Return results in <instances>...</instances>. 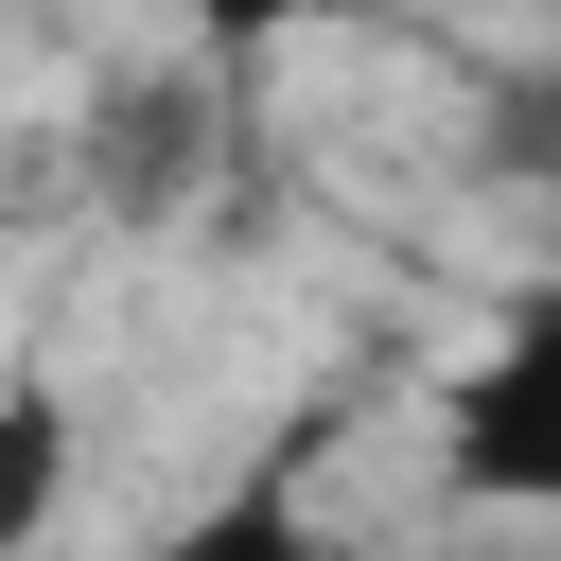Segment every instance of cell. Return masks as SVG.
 Returning <instances> with one entry per match:
<instances>
[{"mask_svg": "<svg viewBox=\"0 0 561 561\" xmlns=\"http://www.w3.org/2000/svg\"><path fill=\"white\" fill-rule=\"evenodd\" d=\"M438 473H456L473 508H543V526H561V280H526L508 333L473 351V386H456V421H438Z\"/></svg>", "mask_w": 561, "mask_h": 561, "instance_id": "cell-1", "label": "cell"}, {"mask_svg": "<svg viewBox=\"0 0 561 561\" xmlns=\"http://www.w3.org/2000/svg\"><path fill=\"white\" fill-rule=\"evenodd\" d=\"M140 561H333V526H316V491H298V456H263V473H228L193 526H158Z\"/></svg>", "mask_w": 561, "mask_h": 561, "instance_id": "cell-2", "label": "cell"}, {"mask_svg": "<svg viewBox=\"0 0 561 561\" xmlns=\"http://www.w3.org/2000/svg\"><path fill=\"white\" fill-rule=\"evenodd\" d=\"M175 18H193V53H210V88H245V70H263L280 35H316L333 0H175Z\"/></svg>", "mask_w": 561, "mask_h": 561, "instance_id": "cell-3", "label": "cell"}, {"mask_svg": "<svg viewBox=\"0 0 561 561\" xmlns=\"http://www.w3.org/2000/svg\"><path fill=\"white\" fill-rule=\"evenodd\" d=\"M53 456H70V421H53V386H18V491H0V543L53 526Z\"/></svg>", "mask_w": 561, "mask_h": 561, "instance_id": "cell-4", "label": "cell"}, {"mask_svg": "<svg viewBox=\"0 0 561 561\" xmlns=\"http://www.w3.org/2000/svg\"><path fill=\"white\" fill-rule=\"evenodd\" d=\"M491 158H508V175H543V158H561V70H543L526 105H491Z\"/></svg>", "mask_w": 561, "mask_h": 561, "instance_id": "cell-5", "label": "cell"}]
</instances>
